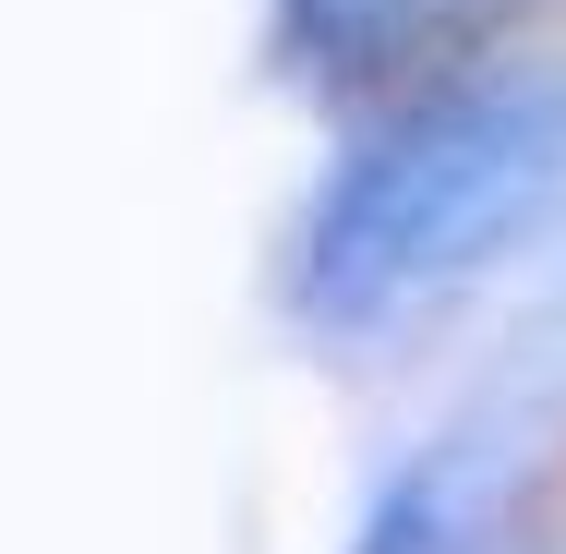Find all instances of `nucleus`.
Listing matches in <instances>:
<instances>
[{
  "instance_id": "f257e3e1",
  "label": "nucleus",
  "mask_w": 566,
  "mask_h": 554,
  "mask_svg": "<svg viewBox=\"0 0 566 554\" xmlns=\"http://www.w3.org/2000/svg\"><path fill=\"white\" fill-rule=\"evenodd\" d=\"M555 194H566V85L543 73L458 85L338 169V194L302 229V302L326 326H386L458 290L482 253H506Z\"/></svg>"
},
{
  "instance_id": "f03ea898",
  "label": "nucleus",
  "mask_w": 566,
  "mask_h": 554,
  "mask_svg": "<svg viewBox=\"0 0 566 554\" xmlns=\"http://www.w3.org/2000/svg\"><path fill=\"white\" fill-rule=\"evenodd\" d=\"M506 543H518V458L494 435H447L361 531V554H506Z\"/></svg>"
}]
</instances>
